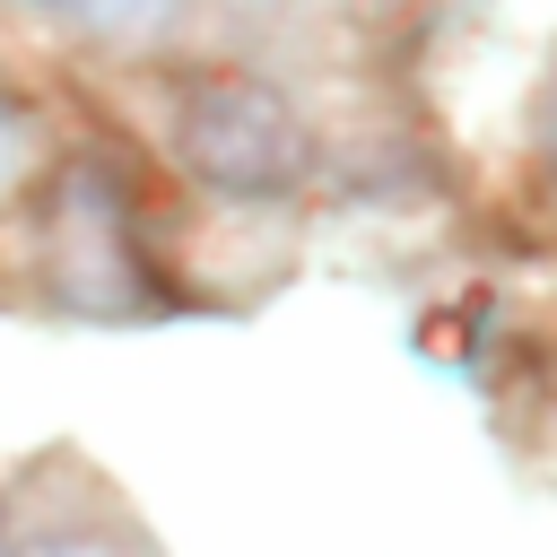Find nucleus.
Returning a JSON list of instances; mask_svg holds the SVG:
<instances>
[{
	"instance_id": "nucleus-4",
	"label": "nucleus",
	"mask_w": 557,
	"mask_h": 557,
	"mask_svg": "<svg viewBox=\"0 0 557 557\" xmlns=\"http://www.w3.org/2000/svg\"><path fill=\"white\" fill-rule=\"evenodd\" d=\"M35 9H70V17H104V9H139V0H35Z\"/></svg>"
},
{
	"instance_id": "nucleus-3",
	"label": "nucleus",
	"mask_w": 557,
	"mask_h": 557,
	"mask_svg": "<svg viewBox=\"0 0 557 557\" xmlns=\"http://www.w3.org/2000/svg\"><path fill=\"white\" fill-rule=\"evenodd\" d=\"M17 557H122V548H104V540H78V531H52V540H35V548H17Z\"/></svg>"
},
{
	"instance_id": "nucleus-1",
	"label": "nucleus",
	"mask_w": 557,
	"mask_h": 557,
	"mask_svg": "<svg viewBox=\"0 0 557 557\" xmlns=\"http://www.w3.org/2000/svg\"><path fill=\"white\" fill-rule=\"evenodd\" d=\"M174 139H183V165L235 200H270L305 174V131L261 78H200L183 96Z\"/></svg>"
},
{
	"instance_id": "nucleus-2",
	"label": "nucleus",
	"mask_w": 557,
	"mask_h": 557,
	"mask_svg": "<svg viewBox=\"0 0 557 557\" xmlns=\"http://www.w3.org/2000/svg\"><path fill=\"white\" fill-rule=\"evenodd\" d=\"M52 296L96 313V322H122L139 313V252H131V209L113 191V174L78 165L61 183V209H52Z\"/></svg>"
},
{
	"instance_id": "nucleus-5",
	"label": "nucleus",
	"mask_w": 557,
	"mask_h": 557,
	"mask_svg": "<svg viewBox=\"0 0 557 557\" xmlns=\"http://www.w3.org/2000/svg\"><path fill=\"white\" fill-rule=\"evenodd\" d=\"M9 157H17V148H9V113H0V183H9Z\"/></svg>"
}]
</instances>
